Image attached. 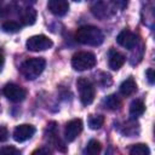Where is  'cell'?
Here are the masks:
<instances>
[{
    "label": "cell",
    "mask_w": 155,
    "mask_h": 155,
    "mask_svg": "<svg viewBox=\"0 0 155 155\" xmlns=\"http://www.w3.org/2000/svg\"><path fill=\"white\" fill-rule=\"evenodd\" d=\"M2 93L5 94V97L7 99H10L13 103L22 102L27 97V91L22 86L17 85V84H13V82L6 84L2 88Z\"/></svg>",
    "instance_id": "obj_6"
},
{
    "label": "cell",
    "mask_w": 155,
    "mask_h": 155,
    "mask_svg": "<svg viewBox=\"0 0 155 155\" xmlns=\"http://www.w3.org/2000/svg\"><path fill=\"white\" fill-rule=\"evenodd\" d=\"M8 139V131L6 127L4 126H0V143L1 142H5Z\"/></svg>",
    "instance_id": "obj_24"
},
{
    "label": "cell",
    "mask_w": 155,
    "mask_h": 155,
    "mask_svg": "<svg viewBox=\"0 0 155 155\" xmlns=\"http://www.w3.org/2000/svg\"><path fill=\"white\" fill-rule=\"evenodd\" d=\"M76 87L79 91V98L84 105H90L94 101L96 88L94 85L86 78H80L76 81Z\"/></svg>",
    "instance_id": "obj_4"
},
{
    "label": "cell",
    "mask_w": 155,
    "mask_h": 155,
    "mask_svg": "<svg viewBox=\"0 0 155 155\" xmlns=\"http://www.w3.org/2000/svg\"><path fill=\"white\" fill-rule=\"evenodd\" d=\"M23 1H25V2H35L36 0H23Z\"/></svg>",
    "instance_id": "obj_29"
},
{
    "label": "cell",
    "mask_w": 155,
    "mask_h": 155,
    "mask_svg": "<svg viewBox=\"0 0 155 155\" xmlns=\"http://www.w3.org/2000/svg\"><path fill=\"white\" fill-rule=\"evenodd\" d=\"M0 111H1V109H0Z\"/></svg>",
    "instance_id": "obj_32"
},
{
    "label": "cell",
    "mask_w": 155,
    "mask_h": 155,
    "mask_svg": "<svg viewBox=\"0 0 155 155\" xmlns=\"http://www.w3.org/2000/svg\"><path fill=\"white\" fill-rule=\"evenodd\" d=\"M36 10L34 7H25L23 11H22V15H21V22L23 25H33L36 21Z\"/></svg>",
    "instance_id": "obj_14"
},
{
    "label": "cell",
    "mask_w": 155,
    "mask_h": 155,
    "mask_svg": "<svg viewBox=\"0 0 155 155\" xmlns=\"http://www.w3.org/2000/svg\"><path fill=\"white\" fill-rule=\"evenodd\" d=\"M74 1H80V0H74Z\"/></svg>",
    "instance_id": "obj_30"
},
{
    "label": "cell",
    "mask_w": 155,
    "mask_h": 155,
    "mask_svg": "<svg viewBox=\"0 0 155 155\" xmlns=\"http://www.w3.org/2000/svg\"><path fill=\"white\" fill-rule=\"evenodd\" d=\"M48 10L52 15L62 17L69 11V4L67 0H48Z\"/></svg>",
    "instance_id": "obj_11"
},
{
    "label": "cell",
    "mask_w": 155,
    "mask_h": 155,
    "mask_svg": "<svg viewBox=\"0 0 155 155\" xmlns=\"http://www.w3.org/2000/svg\"><path fill=\"white\" fill-rule=\"evenodd\" d=\"M1 28H2V30L6 31V33H17V31L21 30L22 25H21L19 23L15 22V21H6V22L2 23Z\"/></svg>",
    "instance_id": "obj_21"
},
{
    "label": "cell",
    "mask_w": 155,
    "mask_h": 155,
    "mask_svg": "<svg viewBox=\"0 0 155 155\" xmlns=\"http://www.w3.org/2000/svg\"><path fill=\"white\" fill-rule=\"evenodd\" d=\"M45 67H46V61L44 58L41 57L29 58L22 63L19 71L27 80H35L44 71Z\"/></svg>",
    "instance_id": "obj_2"
},
{
    "label": "cell",
    "mask_w": 155,
    "mask_h": 155,
    "mask_svg": "<svg viewBox=\"0 0 155 155\" xmlns=\"http://www.w3.org/2000/svg\"><path fill=\"white\" fill-rule=\"evenodd\" d=\"M119 91H120V93H121L122 96L128 97V96L133 94V93L137 91V84H136V81H134L132 78H128V79H126V80L120 85Z\"/></svg>",
    "instance_id": "obj_15"
},
{
    "label": "cell",
    "mask_w": 155,
    "mask_h": 155,
    "mask_svg": "<svg viewBox=\"0 0 155 155\" xmlns=\"http://www.w3.org/2000/svg\"><path fill=\"white\" fill-rule=\"evenodd\" d=\"M0 154H10V155H18L21 151L13 147H4L0 149Z\"/></svg>",
    "instance_id": "obj_23"
},
{
    "label": "cell",
    "mask_w": 155,
    "mask_h": 155,
    "mask_svg": "<svg viewBox=\"0 0 155 155\" xmlns=\"http://www.w3.org/2000/svg\"><path fill=\"white\" fill-rule=\"evenodd\" d=\"M130 154L131 155H149L150 154V149L147 144H134L130 148Z\"/></svg>",
    "instance_id": "obj_19"
},
{
    "label": "cell",
    "mask_w": 155,
    "mask_h": 155,
    "mask_svg": "<svg viewBox=\"0 0 155 155\" xmlns=\"http://www.w3.org/2000/svg\"><path fill=\"white\" fill-rule=\"evenodd\" d=\"M97 63L96 56L91 52H78L71 57V67L78 71H84L93 68Z\"/></svg>",
    "instance_id": "obj_3"
},
{
    "label": "cell",
    "mask_w": 155,
    "mask_h": 155,
    "mask_svg": "<svg viewBox=\"0 0 155 155\" xmlns=\"http://www.w3.org/2000/svg\"><path fill=\"white\" fill-rule=\"evenodd\" d=\"M75 40L82 45L99 46L104 41L102 30L94 25H82L75 33Z\"/></svg>",
    "instance_id": "obj_1"
},
{
    "label": "cell",
    "mask_w": 155,
    "mask_h": 155,
    "mask_svg": "<svg viewBox=\"0 0 155 155\" xmlns=\"http://www.w3.org/2000/svg\"><path fill=\"white\" fill-rule=\"evenodd\" d=\"M126 62V57L116 51V50H110L108 54V65L111 70H119Z\"/></svg>",
    "instance_id": "obj_12"
},
{
    "label": "cell",
    "mask_w": 155,
    "mask_h": 155,
    "mask_svg": "<svg viewBox=\"0 0 155 155\" xmlns=\"http://www.w3.org/2000/svg\"><path fill=\"white\" fill-rule=\"evenodd\" d=\"M47 137L48 139L54 144V147L61 150V151H65V148H64V144L59 140V134H58V130H57V124L54 121H51L48 125H47Z\"/></svg>",
    "instance_id": "obj_13"
},
{
    "label": "cell",
    "mask_w": 155,
    "mask_h": 155,
    "mask_svg": "<svg viewBox=\"0 0 155 155\" xmlns=\"http://www.w3.org/2000/svg\"><path fill=\"white\" fill-rule=\"evenodd\" d=\"M121 99L119 96L116 94H110V96H107L103 101V105L104 108L109 109V110H119L121 108Z\"/></svg>",
    "instance_id": "obj_17"
},
{
    "label": "cell",
    "mask_w": 155,
    "mask_h": 155,
    "mask_svg": "<svg viewBox=\"0 0 155 155\" xmlns=\"http://www.w3.org/2000/svg\"><path fill=\"white\" fill-rule=\"evenodd\" d=\"M102 150V145H101V142L97 140V139H91L86 148L84 149V154H87V155H96L98 154L99 151Z\"/></svg>",
    "instance_id": "obj_18"
},
{
    "label": "cell",
    "mask_w": 155,
    "mask_h": 155,
    "mask_svg": "<svg viewBox=\"0 0 155 155\" xmlns=\"http://www.w3.org/2000/svg\"><path fill=\"white\" fill-rule=\"evenodd\" d=\"M90 10L92 15L99 19H105L111 16V10L105 0H90Z\"/></svg>",
    "instance_id": "obj_7"
},
{
    "label": "cell",
    "mask_w": 155,
    "mask_h": 155,
    "mask_svg": "<svg viewBox=\"0 0 155 155\" xmlns=\"http://www.w3.org/2000/svg\"><path fill=\"white\" fill-rule=\"evenodd\" d=\"M8 13V10L6 7H0V17H5Z\"/></svg>",
    "instance_id": "obj_28"
},
{
    "label": "cell",
    "mask_w": 155,
    "mask_h": 155,
    "mask_svg": "<svg viewBox=\"0 0 155 155\" xmlns=\"http://www.w3.org/2000/svg\"><path fill=\"white\" fill-rule=\"evenodd\" d=\"M110 2L113 4L114 7L119 10H125L128 5V0H110Z\"/></svg>",
    "instance_id": "obj_22"
},
{
    "label": "cell",
    "mask_w": 155,
    "mask_h": 155,
    "mask_svg": "<svg viewBox=\"0 0 155 155\" xmlns=\"http://www.w3.org/2000/svg\"><path fill=\"white\" fill-rule=\"evenodd\" d=\"M145 111V105L142 99H134L130 105V115L132 119H137Z\"/></svg>",
    "instance_id": "obj_16"
},
{
    "label": "cell",
    "mask_w": 155,
    "mask_h": 155,
    "mask_svg": "<svg viewBox=\"0 0 155 155\" xmlns=\"http://www.w3.org/2000/svg\"><path fill=\"white\" fill-rule=\"evenodd\" d=\"M4 63H5V56H4V52H2V50H0V71L2 70Z\"/></svg>",
    "instance_id": "obj_27"
},
{
    "label": "cell",
    "mask_w": 155,
    "mask_h": 155,
    "mask_svg": "<svg viewBox=\"0 0 155 155\" xmlns=\"http://www.w3.org/2000/svg\"><path fill=\"white\" fill-rule=\"evenodd\" d=\"M81 131H82V121H81V119H73L65 125L64 137H65V139L68 142H73L81 133Z\"/></svg>",
    "instance_id": "obj_8"
},
{
    "label": "cell",
    "mask_w": 155,
    "mask_h": 155,
    "mask_svg": "<svg viewBox=\"0 0 155 155\" xmlns=\"http://www.w3.org/2000/svg\"><path fill=\"white\" fill-rule=\"evenodd\" d=\"M104 124L103 115H91L88 119V126L91 130H99Z\"/></svg>",
    "instance_id": "obj_20"
},
{
    "label": "cell",
    "mask_w": 155,
    "mask_h": 155,
    "mask_svg": "<svg viewBox=\"0 0 155 155\" xmlns=\"http://www.w3.org/2000/svg\"><path fill=\"white\" fill-rule=\"evenodd\" d=\"M35 133V127L33 125H28V124H23L19 125L15 128L13 131V139L16 142H25L28 139H30Z\"/></svg>",
    "instance_id": "obj_9"
},
{
    "label": "cell",
    "mask_w": 155,
    "mask_h": 155,
    "mask_svg": "<svg viewBox=\"0 0 155 155\" xmlns=\"http://www.w3.org/2000/svg\"><path fill=\"white\" fill-rule=\"evenodd\" d=\"M116 41L120 46L127 48V50H132L134 48V46L137 45V36L134 33H132L128 29H124L122 31L119 33V35L116 36Z\"/></svg>",
    "instance_id": "obj_10"
},
{
    "label": "cell",
    "mask_w": 155,
    "mask_h": 155,
    "mask_svg": "<svg viewBox=\"0 0 155 155\" xmlns=\"http://www.w3.org/2000/svg\"><path fill=\"white\" fill-rule=\"evenodd\" d=\"M145 75H147V79H148L149 84H150V85H153V84H154V81H155V76H154V69H153V68H149V69L145 71Z\"/></svg>",
    "instance_id": "obj_25"
},
{
    "label": "cell",
    "mask_w": 155,
    "mask_h": 155,
    "mask_svg": "<svg viewBox=\"0 0 155 155\" xmlns=\"http://www.w3.org/2000/svg\"><path fill=\"white\" fill-rule=\"evenodd\" d=\"M25 46L29 51L39 52V51H45L51 48L53 46V42L46 35H34L27 40Z\"/></svg>",
    "instance_id": "obj_5"
},
{
    "label": "cell",
    "mask_w": 155,
    "mask_h": 155,
    "mask_svg": "<svg viewBox=\"0 0 155 155\" xmlns=\"http://www.w3.org/2000/svg\"><path fill=\"white\" fill-rule=\"evenodd\" d=\"M1 1H2V0H0V2H1Z\"/></svg>",
    "instance_id": "obj_31"
},
{
    "label": "cell",
    "mask_w": 155,
    "mask_h": 155,
    "mask_svg": "<svg viewBox=\"0 0 155 155\" xmlns=\"http://www.w3.org/2000/svg\"><path fill=\"white\" fill-rule=\"evenodd\" d=\"M36 154H51V150H48L47 148H39L33 151V155H36Z\"/></svg>",
    "instance_id": "obj_26"
}]
</instances>
